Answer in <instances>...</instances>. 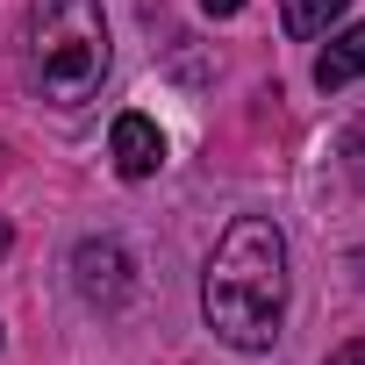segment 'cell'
<instances>
[{"instance_id":"obj_1","label":"cell","mask_w":365,"mask_h":365,"mask_svg":"<svg viewBox=\"0 0 365 365\" xmlns=\"http://www.w3.org/2000/svg\"><path fill=\"white\" fill-rule=\"evenodd\" d=\"M287 294H294V272H287V237L272 215H237L201 272V315L208 329L230 344V351H272L279 344V322H287Z\"/></svg>"},{"instance_id":"obj_2","label":"cell","mask_w":365,"mask_h":365,"mask_svg":"<svg viewBox=\"0 0 365 365\" xmlns=\"http://www.w3.org/2000/svg\"><path fill=\"white\" fill-rule=\"evenodd\" d=\"M108 65H115V43H108L101 0H36L29 8V72H36L43 101H58V108L93 101Z\"/></svg>"},{"instance_id":"obj_3","label":"cell","mask_w":365,"mask_h":365,"mask_svg":"<svg viewBox=\"0 0 365 365\" xmlns=\"http://www.w3.org/2000/svg\"><path fill=\"white\" fill-rule=\"evenodd\" d=\"M72 287L93 301V308H122L129 301V251L115 244V237H86L79 251H72Z\"/></svg>"},{"instance_id":"obj_4","label":"cell","mask_w":365,"mask_h":365,"mask_svg":"<svg viewBox=\"0 0 365 365\" xmlns=\"http://www.w3.org/2000/svg\"><path fill=\"white\" fill-rule=\"evenodd\" d=\"M108 158H115L122 179H150V172L165 165V136H158V122H150V115H115V129H108Z\"/></svg>"},{"instance_id":"obj_5","label":"cell","mask_w":365,"mask_h":365,"mask_svg":"<svg viewBox=\"0 0 365 365\" xmlns=\"http://www.w3.org/2000/svg\"><path fill=\"white\" fill-rule=\"evenodd\" d=\"M351 79H365V22H344L329 36V51L315 58V86L322 93H344Z\"/></svg>"},{"instance_id":"obj_6","label":"cell","mask_w":365,"mask_h":365,"mask_svg":"<svg viewBox=\"0 0 365 365\" xmlns=\"http://www.w3.org/2000/svg\"><path fill=\"white\" fill-rule=\"evenodd\" d=\"M336 15H344V0H279V22H287V36H294V43L322 36Z\"/></svg>"},{"instance_id":"obj_7","label":"cell","mask_w":365,"mask_h":365,"mask_svg":"<svg viewBox=\"0 0 365 365\" xmlns=\"http://www.w3.org/2000/svg\"><path fill=\"white\" fill-rule=\"evenodd\" d=\"M336 158H344V172L358 179V187H365V115L344 129V143H336Z\"/></svg>"},{"instance_id":"obj_8","label":"cell","mask_w":365,"mask_h":365,"mask_svg":"<svg viewBox=\"0 0 365 365\" xmlns=\"http://www.w3.org/2000/svg\"><path fill=\"white\" fill-rule=\"evenodd\" d=\"M329 365H365V336H358V344H344V351H336Z\"/></svg>"},{"instance_id":"obj_9","label":"cell","mask_w":365,"mask_h":365,"mask_svg":"<svg viewBox=\"0 0 365 365\" xmlns=\"http://www.w3.org/2000/svg\"><path fill=\"white\" fill-rule=\"evenodd\" d=\"M208 15H244V0H201Z\"/></svg>"}]
</instances>
